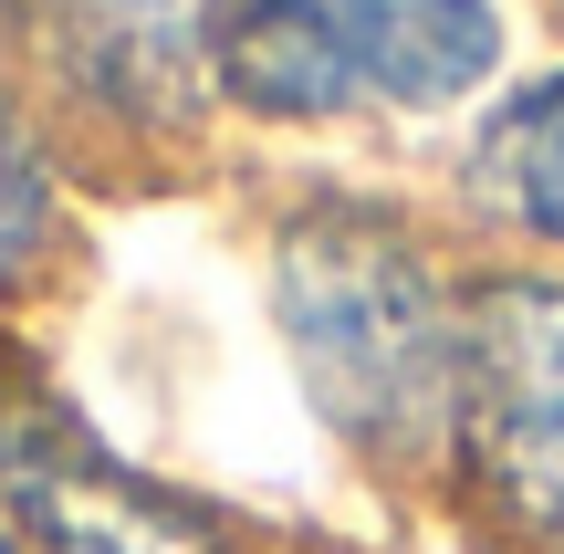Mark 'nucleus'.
Instances as JSON below:
<instances>
[{"instance_id":"nucleus-3","label":"nucleus","mask_w":564,"mask_h":554,"mask_svg":"<svg viewBox=\"0 0 564 554\" xmlns=\"http://www.w3.org/2000/svg\"><path fill=\"white\" fill-rule=\"evenodd\" d=\"M42 74L126 137H188L209 84V11L188 0H32Z\"/></svg>"},{"instance_id":"nucleus-5","label":"nucleus","mask_w":564,"mask_h":554,"mask_svg":"<svg viewBox=\"0 0 564 554\" xmlns=\"http://www.w3.org/2000/svg\"><path fill=\"white\" fill-rule=\"evenodd\" d=\"M366 105L449 116L502 74V0H324Z\"/></svg>"},{"instance_id":"nucleus-10","label":"nucleus","mask_w":564,"mask_h":554,"mask_svg":"<svg viewBox=\"0 0 564 554\" xmlns=\"http://www.w3.org/2000/svg\"><path fill=\"white\" fill-rule=\"evenodd\" d=\"M554 11H564V0H554Z\"/></svg>"},{"instance_id":"nucleus-6","label":"nucleus","mask_w":564,"mask_h":554,"mask_svg":"<svg viewBox=\"0 0 564 554\" xmlns=\"http://www.w3.org/2000/svg\"><path fill=\"white\" fill-rule=\"evenodd\" d=\"M209 84L262 126H324L366 105L324 0H209Z\"/></svg>"},{"instance_id":"nucleus-4","label":"nucleus","mask_w":564,"mask_h":554,"mask_svg":"<svg viewBox=\"0 0 564 554\" xmlns=\"http://www.w3.org/2000/svg\"><path fill=\"white\" fill-rule=\"evenodd\" d=\"M0 492L21 502V523L53 554H230L199 523V502L158 492L126 460L84 450V439H53V430L0 439Z\"/></svg>"},{"instance_id":"nucleus-7","label":"nucleus","mask_w":564,"mask_h":554,"mask_svg":"<svg viewBox=\"0 0 564 554\" xmlns=\"http://www.w3.org/2000/svg\"><path fill=\"white\" fill-rule=\"evenodd\" d=\"M470 209L564 251V74L491 105L481 146H470Z\"/></svg>"},{"instance_id":"nucleus-1","label":"nucleus","mask_w":564,"mask_h":554,"mask_svg":"<svg viewBox=\"0 0 564 554\" xmlns=\"http://www.w3.org/2000/svg\"><path fill=\"white\" fill-rule=\"evenodd\" d=\"M272 314L314 409L366 460H429L460 439V325L419 230L377 199H324L272 241Z\"/></svg>"},{"instance_id":"nucleus-9","label":"nucleus","mask_w":564,"mask_h":554,"mask_svg":"<svg viewBox=\"0 0 564 554\" xmlns=\"http://www.w3.org/2000/svg\"><path fill=\"white\" fill-rule=\"evenodd\" d=\"M0 554H32V544H21V534H11V523H0Z\"/></svg>"},{"instance_id":"nucleus-8","label":"nucleus","mask_w":564,"mask_h":554,"mask_svg":"<svg viewBox=\"0 0 564 554\" xmlns=\"http://www.w3.org/2000/svg\"><path fill=\"white\" fill-rule=\"evenodd\" d=\"M42 251H53V157H42L32 116H21L11 84H0V293L32 283Z\"/></svg>"},{"instance_id":"nucleus-2","label":"nucleus","mask_w":564,"mask_h":554,"mask_svg":"<svg viewBox=\"0 0 564 554\" xmlns=\"http://www.w3.org/2000/svg\"><path fill=\"white\" fill-rule=\"evenodd\" d=\"M460 471L533 554H564V283L491 272L460 325Z\"/></svg>"}]
</instances>
